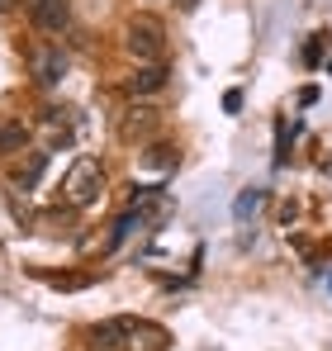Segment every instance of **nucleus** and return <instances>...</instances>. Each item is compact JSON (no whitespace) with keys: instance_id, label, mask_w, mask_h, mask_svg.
Instances as JSON below:
<instances>
[{"instance_id":"nucleus-7","label":"nucleus","mask_w":332,"mask_h":351,"mask_svg":"<svg viewBox=\"0 0 332 351\" xmlns=\"http://www.w3.org/2000/svg\"><path fill=\"white\" fill-rule=\"evenodd\" d=\"M29 14H34V29H43V34H67L71 29V0H34Z\"/></svg>"},{"instance_id":"nucleus-11","label":"nucleus","mask_w":332,"mask_h":351,"mask_svg":"<svg viewBox=\"0 0 332 351\" xmlns=\"http://www.w3.org/2000/svg\"><path fill=\"white\" fill-rule=\"evenodd\" d=\"M143 162H147L152 171H171V167L180 162V152H176V147H166V143H152V147L143 152Z\"/></svg>"},{"instance_id":"nucleus-16","label":"nucleus","mask_w":332,"mask_h":351,"mask_svg":"<svg viewBox=\"0 0 332 351\" xmlns=\"http://www.w3.org/2000/svg\"><path fill=\"white\" fill-rule=\"evenodd\" d=\"M195 5H200V0H180V10H195Z\"/></svg>"},{"instance_id":"nucleus-13","label":"nucleus","mask_w":332,"mask_h":351,"mask_svg":"<svg viewBox=\"0 0 332 351\" xmlns=\"http://www.w3.org/2000/svg\"><path fill=\"white\" fill-rule=\"evenodd\" d=\"M53 290H86L91 285V276H43Z\"/></svg>"},{"instance_id":"nucleus-15","label":"nucleus","mask_w":332,"mask_h":351,"mask_svg":"<svg viewBox=\"0 0 332 351\" xmlns=\"http://www.w3.org/2000/svg\"><path fill=\"white\" fill-rule=\"evenodd\" d=\"M223 110L237 114V110H242V90H228V95H223Z\"/></svg>"},{"instance_id":"nucleus-3","label":"nucleus","mask_w":332,"mask_h":351,"mask_svg":"<svg viewBox=\"0 0 332 351\" xmlns=\"http://www.w3.org/2000/svg\"><path fill=\"white\" fill-rule=\"evenodd\" d=\"M157 128H162V110H157V105H128V110L119 114V123H114V133H119L123 147H143V143H152Z\"/></svg>"},{"instance_id":"nucleus-6","label":"nucleus","mask_w":332,"mask_h":351,"mask_svg":"<svg viewBox=\"0 0 332 351\" xmlns=\"http://www.w3.org/2000/svg\"><path fill=\"white\" fill-rule=\"evenodd\" d=\"M29 71H34V81H38L43 90H53L57 81L67 76V53H62V48H34V53H29Z\"/></svg>"},{"instance_id":"nucleus-14","label":"nucleus","mask_w":332,"mask_h":351,"mask_svg":"<svg viewBox=\"0 0 332 351\" xmlns=\"http://www.w3.org/2000/svg\"><path fill=\"white\" fill-rule=\"evenodd\" d=\"M323 43H328V34H313V38H309V48H304V62H309V66H318V58H323Z\"/></svg>"},{"instance_id":"nucleus-9","label":"nucleus","mask_w":332,"mask_h":351,"mask_svg":"<svg viewBox=\"0 0 332 351\" xmlns=\"http://www.w3.org/2000/svg\"><path fill=\"white\" fill-rule=\"evenodd\" d=\"M24 143H29L24 114H0V152H24Z\"/></svg>"},{"instance_id":"nucleus-4","label":"nucleus","mask_w":332,"mask_h":351,"mask_svg":"<svg viewBox=\"0 0 332 351\" xmlns=\"http://www.w3.org/2000/svg\"><path fill=\"white\" fill-rule=\"evenodd\" d=\"M143 223H166L171 214H176V199L166 195L162 185H143V190H133V204H128Z\"/></svg>"},{"instance_id":"nucleus-17","label":"nucleus","mask_w":332,"mask_h":351,"mask_svg":"<svg viewBox=\"0 0 332 351\" xmlns=\"http://www.w3.org/2000/svg\"><path fill=\"white\" fill-rule=\"evenodd\" d=\"M5 10H14V0H0V14H5Z\"/></svg>"},{"instance_id":"nucleus-8","label":"nucleus","mask_w":332,"mask_h":351,"mask_svg":"<svg viewBox=\"0 0 332 351\" xmlns=\"http://www.w3.org/2000/svg\"><path fill=\"white\" fill-rule=\"evenodd\" d=\"M166 76H171L166 62H138L133 76L123 81V90H128V95H157V90L166 86Z\"/></svg>"},{"instance_id":"nucleus-1","label":"nucleus","mask_w":332,"mask_h":351,"mask_svg":"<svg viewBox=\"0 0 332 351\" xmlns=\"http://www.w3.org/2000/svg\"><path fill=\"white\" fill-rule=\"evenodd\" d=\"M100 195H105V167H100L95 157H76V162L67 167V176H62V204L91 209Z\"/></svg>"},{"instance_id":"nucleus-10","label":"nucleus","mask_w":332,"mask_h":351,"mask_svg":"<svg viewBox=\"0 0 332 351\" xmlns=\"http://www.w3.org/2000/svg\"><path fill=\"white\" fill-rule=\"evenodd\" d=\"M266 199H271V195H266L261 185H247V190L237 195V204H233V214H237V223H247V219H257V214L266 209Z\"/></svg>"},{"instance_id":"nucleus-2","label":"nucleus","mask_w":332,"mask_h":351,"mask_svg":"<svg viewBox=\"0 0 332 351\" xmlns=\"http://www.w3.org/2000/svg\"><path fill=\"white\" fill-rule=\"evenodd\" d=\"M123 48L138 62H162L166 58V24L157 14H133L123 29Z\"/></svg>"},{"instance_id":"nucleus-5","label":"nucleus","mask_w":332,"mask_h":351,"mask_svg":"<svg viewBox=\"0 0 332 351\" xmlns=\"http://www.w3.org/2000/svg\"><path fill=\"white\" fill-rule=\"evenodd\" d=\"M166 342H171V337H166V328L147 323V318H128L119 351H166Z\"/></svg>"},{"instance_id":"nucleus-12","label":"nucleus","mask_w":332,"mask_h":351,"mask_svg":"<svg viewBox=\"0 0 332 351\" xmlns=\"http://www.w3.org/2000/svg\"><path fill=\"white\" fill-rule=\"evenodd\" d=\"M43 167H48V152H29V162L14 171V185H24V190H29V185L43 176Z\"/></svg>"}]
</instances>
